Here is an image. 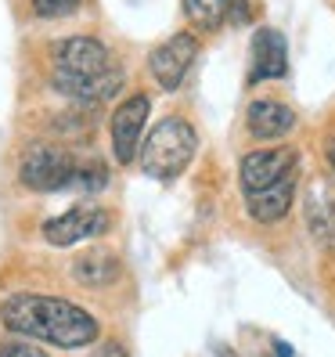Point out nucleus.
Instances as JSON below:
<instances>
[{
	"label": "nucleus",
	"instance_id": "4468645a",
	"mask_svg": "<svg viewBox=\"0 0 335 357\" xmlns=\"http://www.w3.org/2000/svg\"><path fill=\"white\" fill-rule=\"evenodd\" d=\"M306 224L313 231V238L321 245L335 249V202L328 199L325 188H313L310 202H306Z\"/></svg>",
	"mask_w": 335,
	"mask_h": 357
},
{
	"label": "nucleus",
	"instance_id": "7ed1b4c3",
	"mask_svg": "<svg viewBox=\"0 0 335 357\" xmlns=\"http://www.w3.org/2000/svg\"><path fill=\"white\" fill-rule=\"evenodd\" d=\"M195 144H198V137H195L192 123L180 116H166L155 123L152 134L141 144V170L155 181H173L192 162Z\"/></svg>",
	"mask_w": 335,
	"mask_h": 357
},
{
	"label": "nucleus",
	"instance_id": "1a4fd4ad",
	"mask_svg": "<svg viewBox=\"0 0 335 357\" xmlns=\"http://www.w3.org/2000/svg\"><path fill=\"white\" fill-rule=\"evenodd\" d=\"M288 73V44L278 29H260L253 36V69H249V83L263 79H281Z\"/></svg>",
	"mask_w": 335,
	"mask_h": 357
},
{
	"label": "nucleus",
	"instance_id": "a211bd4d",
	"mask_svg": "<svg viewBox=\"0 0 335 357\" xmlns=\"http://www.w3.org/2000/svg\"><path fill=\"white\" fill-rule=\"evenodd\" d=\"M328 162H332V170H335V141L328 144Z\"/></svg>",
	"mask_w": 335,
	"mask_h": 357
},
{
	"label": "nucleus",
	"instance_id": "f03ea898",
	"mask_svg": "<svg viewBox=\"0 0 335 357\" xmlns=\"http://www.w3.org/2000/svg\"><path fill=\"white\" fill-rule=\"evenodd\" d=\"M51 83L58 94H65L72 101H87V105H98V101H109L123 79L119 73L112 69V58H109V47L94 36H65L51 47Z\"/></svg>",
	"mask_w": 335,
	"mask_h": 357
},
{
	"label": "nucleus",
	"instance_id": "6e6552de",
	"mask_svg": "<svg viewBox=\"0 0 335 357\" xmlns=\"http://www.w3.org/2000/svg\"><path fill=\"white\" fill-rule=\"evenodd\" d=\"M299 162V152L281 144V149H260V152H249L242 159V188L245 192H260V188H270L274 181L288 177Z\"/></svg>",
	"mask_w": 335,
	"mask_h": 357
},
{
	"label": "nucleus",
	"instance_id": "20e7f679",
	"mask_svg": "<svg viewBox=\"0 0 335 357\" xmlns=\"http://www.w3.org/2000/svg\"><path fill=\"white\" fill-rule=\"evenodd\" d=\"M76 159L65 144L54 141H36L26 149L22 166H18V177L33 192H58V188H69L76 177Z\"/></svg>",
	"mask_w": 335,
	"mask_h": 357
},
{
	"label": "nucleus",
	"instance_id": "9b49d317",
	"mask_svg": "<svg viewBox=\"0 0 335 357\" xmlns=\"http://www.w3.org/2000/svg\"><path fill=\"white\" fill-rule=\"evenodd\" d=\"M245 127L256 141H274V137H285L292 127H296V112L281 101H270V98H260L249 105L245 112Z\"/></svg>",
	"mask_w": 335,
	"mask_h": 357
},
{
	"label": "nucleus",
	"instance_id": "f8f14e48",
	"mask_svg": "<svg viewBox=\"0 0 335 357\" xmlns=\"http://www.w3.org/2000/svg\"><path fill=\"white\" fill-rule=\"evenodd\" d=\"M184 15L205 33L220 29L227 18L235 26H245L249 22V4L245 0H184Z\"/></svg>",
	"mask_w": 335,
	"mask_h": 357
},
{
	"label": "nucleus",
	"instance_id": "39448f33",
	"mask_svg": "<svg viewBox=\"0 0 335 357\" xmlns=\"http://www.w3.org/2000/svg\"><path fill=\"white\" fill-rule=\"evenodd\" d=\"M104 231H109V209H101L98 202H83V206L65 209L61 217H51L44 224V238L58 249H65L83 238H98Z\"/></svg>",
	"mask_w": 335,
	"mask_h": 357
},
{
	"label": "nucleus",
	"instance_id": "2eb2a0df",
	"mask_svg": "<svg viewBox=\"0 0 335 357\" xmlns=\"http://www.w3.org/2000/svg\"><path fill=\"white\" fill-rule=\"evenodd\" d=\"M72 184H79L87 195H94V192H101V188L109 184V166L98 162V159H91V162H79V166H76V177H72Z\"/></svg>",
	"mask_w": 335,
	"mask_h": 357
},
{
	"label": "nucleus",
	"instance_id": "dca6fc26",
	"mask_svg": "<svg viewBox=\"0 0 335 357\" xmlns=\"http://www.w3.org/2000/svg\"><path fill=\"white\" fill-rule=\"evenodd\" d=\"M33 8L44 18H61V15H72L79 8V0H33Z\"/></svg>",
	"mask_w": 335,
	"mask_h": 357
},
{
	"label": "nucleus",
	"instance_id": "ddd939ff",
	"mask_svg": "<svg viewBox=\"0 0 335 357\" xmlns=\"http://www.w3.org/2000/svg\"><path fill=\"white\" fill-rule=\"evenodd\" d=\"M72 278L83 289H104L119 278V260L109 253V249H87L79 253L72 264Z\"/></svg>",
	"mask_w": 335,
	"mask_h": 357
},
{
	"label": "nucleus",
	"instance_id": "9d476101",
	"mask_svg": "<svg viewBox=\"0 0 335 357\" xmlns=\"http://www.w3.org/2000/svg\"><path fill=\"white\" fill-rule=\"evenodd\" d=\"M292 195H296V170H292L288 177H281V181H274L270 188L245 192L249 217L260 220V224H274V220H281L288 209H292Z\"/></svg>",
	"mask_w": 335,
	"mask_h": 357
},
{
	"label": "nucleus",
	"instance_id": "f257e3e1",
	"mask_svg": "<svg viewBox=\"0 0 335 357\" xmlns=\"http://www.w3.org/2000/svg\"><path fill=\"white\" fill-rule=\"evenodd\" d=\"M0 321L18 335L54 343L61 350H76V347H87V343L98 340L94 314H87L83 307H76L69 300L36 296V292L11 296L4 307H0Z\"/></svg>",
	"mask_w": 335,
	"mask_h": 357
},
{
	"label": "nucleus",
	"instance_id": "423d86ee",
	"mask_svg": "<svg viewBox=\"0 0 335 357\" xmlns=\"http://www.w3.org/2000/svg\"><path fill=\"white\" fill-rule=\"evenodd\" d=\"M195 54H198L195 33H173L170 40H162V44L152 51L148 69L159 79L162 91H177L184 83V76H187V69L195 66Z\"/></svg>",
	"mask_w": 335,
	"mask_h": 357
},
{
	"label": "nucleus",
	"instance_id": "0eeeda50",
	"mask_svg": "<svg viewBox=\"0 0 335 357\" xmlns=\"http://www.w3.org/2000/svg\"><path fill=\"white\" fill-rule=\"evenodd\" d=\"M152 112V98L148 94H134L112 112V152L116 162H134L141 141H144V123H148Z\"/></svg>",
	"mask_w": 335,
	"mask_h": 357
},
{
	"label": "nucleus",
	"instance_id": "f3484780",
	"mask_svg": "<svg viewBox=\"0 0 335 357\" xmlns=\"http://www.w3.org/2000/svg\"><path fill=\"white\" fill-rule=\"evenodd\" d=\"M0 357H47V354L33 343H4L0 347Z\"/></svg>",
	"mask_w": 335,
	"mask_h": 357
}]
</instances>
